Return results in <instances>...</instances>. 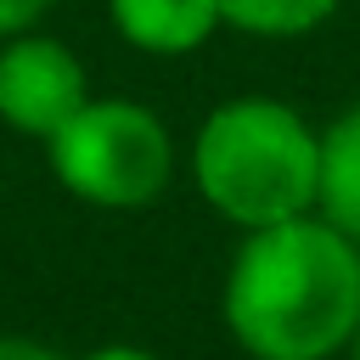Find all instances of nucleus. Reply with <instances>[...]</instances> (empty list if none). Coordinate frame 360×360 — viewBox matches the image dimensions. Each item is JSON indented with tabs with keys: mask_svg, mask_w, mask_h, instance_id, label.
<instances>
[{
	"mask_svg": "<svg viewBox=\"0 0 360 360\" xmlns=\"http://www.w3.org/2000/svg\"><path fill=\"white\" fill-rule=\"evenodd\" d=\"M191 186L236 231L315 214L321 129L281 96H231L191 135Z\"/></svg>",
	"mask_w": 360,
	"mask_h": 360,
	"instance_id": "2",
	"label": "nucleus"
},
{
	"mask_svg": "<svg viewBox=\"0 0 360 360\" xmlns=\"http://www.w3.org/2000/svg\"><path fill=\"white\" fill-rule=\"evenodd\" d=\"M0 360H68V354H56V349H51V343H39V338L0 332Z\"/></svg>",
	"mask_w": 360,
	"mask_h": 360,
	"instance_id": "9",
	"label": "nucleus"
},
{
	"mask_svg": "<svg viewBox=\"0 0 360 360\" xmlns=\"http://www.w3.org/2000/svg\"><path fill=\"white\" fill-rule=\"evenodd\" d=\"M107 22L146 56H186L225 28L219 0H107Z\"/></svg>",
	"mask_w": 360,
	"mask_h": 360,
	"instance_id": "5",
	"label": "nucleus"
},
{
	"mask_svg": "<svg viewBox=\"0 0 360 360\" xmlns=\"http://www.w3.org/2000/svg\"><path fill=\"white\" fill-rule=\"evenodd\" d=\"M45 158L68 197L107 214H141L174 180L169 124L146 101H129V96H90L45 141Z\"/></svg>",
	"mask_w": 360,
	"mask_h": 360,
	"instance_id": "3",
	"label": "nucleus"
},
{
	"mask_svg": "<svg viewBox=\"0 0 360 360\" xmlns=\"http://www.w3.org/2000/svg\"><path fill=\"white\" fill-rule=\"evenodd\" d=\"M79 360H158V354H152V349H141V343H101V349L79 354Z\"/></svg>",
	"mask_w": 360,
	"mask_h": 360,
	"instance_id": "10",
	"label": "nucleus"
},
{
	"mask_svg": "<svg viewBox=\"0 0 360 360\" xmlns=\"http://www.w3.org/2000/svg\"><path fill=\"white\" fill-rule=\"evenodd\" d=\"M321 219L360 242V101H349L321 129Z\"/></svg>",
	"mask_w": 360,
	"mask_h": 360,
	"instance_id": "6",
	"label": "nucleus"
},
{
	"mask_svg": "<svg viewBox=\"0 0 360 360\" xmlns=\"http://www.w3.org/2000/svg\"><path fill=\"white\" fill-rule=\"evenodd\" d=\"M219 315L253 360H332L360 332V242L321 214L242 231Z\"/></svg>",
	"mask_w": 360,
	"mask_h": 360,
	"instance_id": "1",
	"label": "nucleus"
},
{
	"mask_svg": "<svg viewBox=\"0 0 360 360\" xmlns=\"http://www.w3.org/2000/svg\"><path fill=\"white\" fill-rule=\"evenodd\" d=\"M343 0H219V22L253 39H304L338 17Z\"/></svg>",
	"mask_w": 360,
	"mask_h": 360,
	"instance_id": "7",
	"label": "nucleus"
},
{
	"mask_svg": "<svg viewBox=\"0 0 360 360\" xmlns=\"http://www.w3.org/2000/svg\"><path fill=\"white\" fill-rule=\"evenodd\" d=\"M51 6H56V0H0V39H11V34H22V28H34Z\"/></svg>",
	"mask_w": 360,
	"mask_h": 360,
	"instance_id": "8",
	"label": "nucleus"
},
{
	"mask_svg": "<svg viewBox=\"0 0 360 360\" xmlns=\"http://www.w3.org/2000/svg\"><path fill=\"white\" fill-rule=\"evenodd\" d=\"M84 101H90V73L73 45L34 28L0 39V124L6 129L28 141H51Z\"/></svg>",
	"mask_w": 360,
	"mask_h": 360,
	"instance_id": "4",
	"label": "nucleus"
},
{
	"mask_svg": "<svg viewBox=\"0 0 360 360\" xmlns=\"http://www.w3.org/2000/svg\"><path fill=\"white\" fill-rule=\"evenodd\" d=\"M349 349H354V360H360V332H354V343H349Z\"/></svg>",
	"mask_w": 360,
	"mask_h": 360,
	"instance_id": "11",
	"label": "nucleus"
}]
</instances>
